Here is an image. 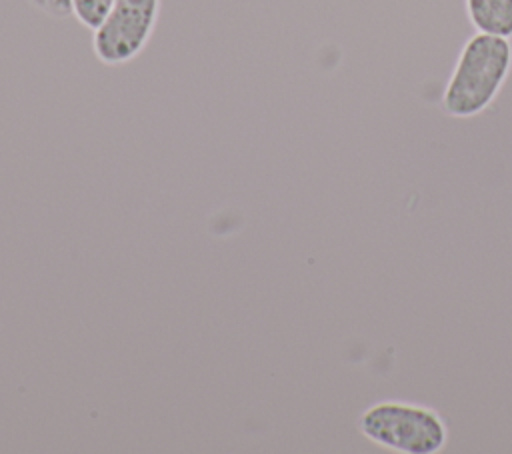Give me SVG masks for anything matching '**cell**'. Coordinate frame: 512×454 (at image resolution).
I'll use <instances>...</instances> for the list:
<instances>
[{
    "label": "cell",
    "mask_w": 512,
    "mask_h": 454,
    "mask_svg": "<svg viewBox=\"0 0 512 454\" xmlns=\"http://www.w3.org/2000/svg\"><path fill=\"white\" fill-rule=\"evenodd\" d=\"M512 72L510 38L476 32L460 48L442 90L440 106L452 118L482 114L498 98Z\"/></svg>",
    "instance_id": "1"
},
{
    "label": "cell",
    "mask_w": 512,
    "mask_h": 454,
    "mask_svg": "<svg viewBox=\"0 0 512 454\" xmlns=\"http://www.w3.org/2000/svg\"><path fill=\"white\" fill-rule=\"evenodd\" d=\"M356 426L366 440L396 454H438L450 440L448 422L436 408L406 400L370 404Z\"/></svg>",
    "instance_id": "2"
},
{
    "label": "cell",
    "mask_w": 512,
    "mask_h": 454,
    "mask_svg": "<svg viewBox=\"0 0 512 454\" xmlns=\"http://www.w3.org/2000/svg\"><path fill=\"white\" fill-rule=\"evenodd\" d=\"M162 0H116L92 30V52L104 66L132 62L148 46L160 18Z\"/></svg>",
    "instance_id": "3"
},
{
    "label": "cell",
    "mask_w": 512,
    "mask_h": 454,
    "mask_svg": "<svg viewBox=\"0 0 512 454\" xmlns=\"http://www.w3.org/2000/svg\"><path fill=\"white\" fill-rule=\"evenodd\" d=\"M464 10L476 32L512 38V0H464Z\"/></svg>",
    "instance_id": "4"
},
{
    "label": "cell",
    "mask_w": 512,
    "mask_h": 454,
    "mask_svg": "<svg viewBox=\"0 0 512 454\" xmlns=\"http://www.w3.org/2000/svg\"><path fill=\"white\" fill-rule=\"evenodd\" d=\"M116 0H72V16L88 30L100 26Z\"/></svg>",
    "instance_id": "5"
},
{
    "label": "cell",
    "mask_w": 512,
    "mask_h": 454,
    "mask_svg": "<svg viewBox=\"0 0 512 454\" xmlns=\"http://www.w3.org/2000/svg\"><path fill=\"white\" fill-rule=\"evenodd\" d=\"M30 6L48 18L64 20L72 16V0H28Z\"/></svg>",
    "instance_id": "6"
}]
</instances>
